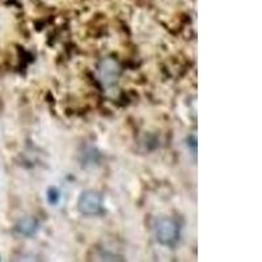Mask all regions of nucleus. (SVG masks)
I'll use <instances>...</instances> for the list:
<instances>
[{"instance_id": "nucleus-2", "label": "nucleus", "mask_w": 262, "mask_h": 262, "mask_svg": "<svg viewBox=\"0 0 262 262\" xmlns=\"http://www.w3.org/2000/svg\"><path fill=\"white\" fill-rule=\"evenodd\" d=\"M78 210L85 216H96L104 212V200L100 193L95 190H85L79 195Z\"/></svg>"}, {"instance_id": "nucleus-3", "label": "nucleus", "mask_w": 262, "mask_h": 262, "mask_svg": "<svg viewBox=\"0 0 262 262\" xmlns=\"http://www.w3.org/2000/svg\"><path fill=\"white\" fill-rule=\"evenodd\" d=\"M39 229V223L34 217H23L15 224L16 235L23 236V237H32L36 235Z\"/></svg>"}, {"instance_id": "nucleus-4", "label": "nucleus", "mask_w": 262, "mask_h": 262, "mask_svg": "<svg viewBox=\"0 0 262 262\" xmlns=\"http://www.w3.org/2000/svg\"><path fill=\"white\" fill-rule=\"evenodd\" d=\"M111 66L112 67H109V59H107L104 60L101 69H100V71H101V78L105 81V84H111L117 78V75H118V66H117V63L112 60Z\"/></svg>"}, {"instance_id": "nucleus-1", "label": "nucleus", "mask_w": 262, "mask_h": 262, "mask_svg": "<svg viewBox=\"0 0 262 262\" xmlns=\"http://www.w3.org/2000/svg\"><path fill=\"white\" fill-rule=\"evenodd\" d=\"M156 240L161 245L173 247L180 238V227L177 222L172 217H161L155 227Z\"/></svg>"}, {"instance_id": "nucleus-5", "label": "nucleus", "mask_w": 262, "mask_h": 262, "mask_svg": "<svg viewBox=\"0 0 262 262\" xmlns=\"http://www.w3.org/2000/svg\"><path fill=\"white\" fill-rule=\"evenodd\" d=\"M48 201L50 205H57L60 201V193L57 188H50L48 191Z\"/></svg>"}]
</instances>
